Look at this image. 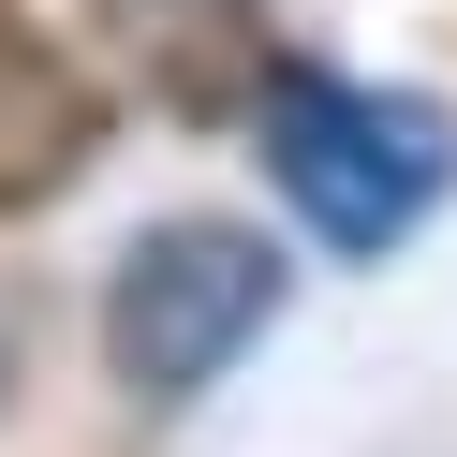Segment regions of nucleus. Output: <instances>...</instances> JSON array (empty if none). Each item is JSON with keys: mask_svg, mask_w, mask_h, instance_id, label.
I'll return each instance as SVG.
<instances>
[{"mask_svg": "<svg viewBox=\"0 0 457 457\" xmlns=\"http://www.w3.org/2000/svg\"><path fill=\"white\" fill-rule=\"evenodd\" d=\"M266 178L295 192V221L325 251H398L457 178V119L443 104H398V89H354V74H295L280 60L266 89Z\"/></svg>", "mask_w": 457, "mask_h": 457, "instance_id": "obj_1", "label": "nucleus"}, {"mask_svg": "<svg viewBox=\"0 0 457 457\" xmlns=\"http://www.w3.org/2000/svg\"><path fill=\"white\" fill-rule=\"evenodd\" d=\"M266 310H280V251L251 221H148L104 280V369H119V398L178 413L266 339Z\"/></svg>", "mask_w": 457, "mask_h": 457, "instance_id": "obj_2", "label": "nucleus"}, {"mask_svg": "<svg viewBox=\"0 0 457 457\" xmlns=\"http://www.w3.org/2000/svg\"><path fill=\"white\" fill-rule=\"evenodd\" d=\"M104 30L162 119H266V89H280L266 0H104Z\"/></svg>", "mask_w": 457, "mask_h": 457, "instance_id": "obj_3", "label": "nucleus"}, {"mask_svg": "<svg viewBox=\"0 0 457 457\" xmlns=\"http://www.w3.org/2000/svg\"><path fill=\"white\" fill-rule=\"evenodd\" d=\"M104 148V89L60 30H30V0H0V221L60 207Z\"/></svg>", "mask_w": 457, "mask_h": 457, "instance_id": "obj_4", "label": "nucleus"}, {"mask_svg": "<svg viewBox=\"0 0 457 457\" xmlns=\"http://www.w3.org/2000/svg\"><path fill=\"white\" fill-rule=\"evenodd\" d=\"M0 398H15V310H0Z\"/></svg>", "mask_w": 457, "mask_h": 457, "instance_id": "obj_5", "label": "nucleus"}]
</instances>
